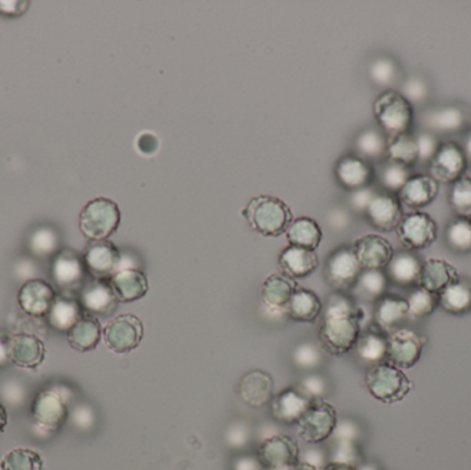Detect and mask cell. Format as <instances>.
Returning <instances> with one entry per match:
<instances>
[{"label":"cell","instance_id":"34","mask_svg":"<svg viewBox=\"0 0 471 470\" xmlns=\"http://www.w3.org/2000/svg\"><path fill=\"white\" fill-rule=\"evenodd\" d=\"M322 312V303L314 291L298 288L285 308L288 318L301 323H313Z\"/></svg>","mask_w":471,"mask_h":470},{"label":"cell","instance_id":"5","mask_svg":"<svg viewBox=\"0 0 471 470\" xmlns=\"http://www.w3.org/2000/svg\"><path fill=\"white\" fill-rule=\"evenodd\" d=\"M374 116L385 136L410 132L413 123V106L402 93L387 90L374 103Z\"/></svg>","mask_w":471,"mask_h":470},{"label":"cell","instance_id":"9","mask_svg":"<svg viewBox=\"0 0 471 470\" xmlns=\"http://www.w3.org/2000/svg\"><path fill=\"white\" fill-rule=\"evenodd\" d=\"M31 414L39 429L54 433L61 429L69 420L68 402L53 388L41 389L33 397Z\"/></svg>","mask_w":471,"mask_h":470},{"label":"cell","instance_id":"29","mask_svg":"<svg viewBox=\"0 0 471 470\" xmlns=\"http://www.w3.org/2000/svg\"><path fill=\"white\" fill-rule=\"evenodd\" d=\"M83 313H85V311H83L82 305L77 300V295L59 293L53 308L47 315V321H49V326L56 330L57 332L68 334L70 329L82 318Z\"/></svg>","mask_w":471,"mask_h":470},{"label":"cell","instance_id":"39","mask_svg":"<svg viewBox=\"0 0 471 470\" xmlns=\"http://www.w3.org/2000/svg\"><path fill=\"white\" fill-rule=\"evenodd\" d=\"M31 253L39 258L54 257L59 251V236L54 228L41 225L31 233L28 239Z\"/></svg>","mask_w":471,"mask_h":470},{"label":"cell","instance_id":"36","mask_svg":"<svg viewBox=\"0 0 471 470\" xmlns=\"http://www.w3.org/2000/svg\"><path fill=\"white\" fill-rule=\"evenodd\" d=\"M290 246L316 251L322 240V228L313 218L301 217L293 221L287 230Z\"/></svg>","mask_w":471,"mask_h":470},{"label":"cell","instance_id":"21","mask_svg":"<svg viewBox=\"0 0 471 470\" xmlns=\"http://www.w3.org/2000/svg\"><path fill=\"white\" fill-rule=\"evenodd\" d=\"M314 400L304 393L301 388L290 386L273 396L270 402L272 415L277 422L285 425H296L308 411Z\"/></svg>","mask_w":471,"mask_h":470},{"label":"cell","instance_id":"37","mask_svg":"<svg viewBox=\"0 0 471 470\" xmlns=\"http://www.w3.org/2000/svg\"><path fill=\"white\" fill-rule=\"evenodd\" d=\"M386 158L390 162L400 163L411 168L419 163L418 145L415 136L405 132L387 139Z\"/></svg>","mask_w":471,"mask_h":470},{"label":"cell","instance_id":"60","mask_svg":"<svg viewBox=\"0 0 471 470\" xmlns=\"http://www.w3.org/2000/svg\"><path fill=\"white\" fill-rule=\"evenodd\" d=\"M468 221H470V223H471V217H470V218H468Z\"/></svg>","mask_w":471,"mask_h":470},{"label":"cell","instance_id":"59","mask_svg":"<svg viewBox=\"0 0 471 470\" xmlns=\"http://www.w3.org/2000/svg\"><path fill=\"white\" fill-rule=\"evenodd\" d=\"M463 152H465L467 162H471V132L468 134L467 139H466L465 147H463Z\"/></svg>","mask_w":471,"mask_h":470},{"label":"cell","instance_id":"15","mask_svg":"<svg viewBox=\"0 0 471 470\" xmlns=\"http://www.w3.org/2000/svg\"><path fill=\"white\" fill-rule=\"evenodd\" d=\"M467 159L460 145L455 142H442L431 162L429 163V176L439 184H454L465 176Z\"/></svg>","mask_w":471,"mask_h":470},{"label":"cell","instance_id":"8","mask_svg":"<svg viewBox=\"0 0 471 470\" xmlns=\"http://www.w3.org/2000/svg\"><path fill=\"white\" fill-rule=\"evenodd\" d=\"M144 323L138 316L119 315L108 321L103 330L106 348L117 355L130 353L140 347L144 339Z\"/></svg>","mask_w":471,"mask_h":470},{"label":"cell","instance_id":"40","mask_svg":"<svg viewBox=\"0 0 471 470\" xmlns=\"http://www.w3.org/2000/svg\"><path fill=\"white\" fill-rule=\"evenodd\" d=\"M0 470H44V461L35 450L21 447L5 454Z\"/></svg>","mask_w":471,"mask_h":470},{"label":"cell","instance_id":"45","mask_svg":"<svg viewBox=\"0 0 471 470\" xmlns=\"http://www.w3.org/2000/svg\"><path fill=\"white\" fill-rule=\"evenodd\" d=\"M411 176H411L410 168L400 163L390 162V160H386L379 170V181H381L382 186L385 191L393 194L402 191Z\"/></svg>","mask_w":471,"mask_h":470},{"label":"cell","instance_id":"20","mask_svg":"<svg viewBox=\"0 0 471 470\" xmlns=\"http://www.w3.org/2000/svg\"><path fill=\"white\" fill-rule=\"evenodd\" d=\"M46 344L32 332L10 335V362L25 370H35L46 360Z\"/></svg>","mask_w":471,"mask_h":470},{"label":"cell","instance_id":"42","mask_svg":"<svg viewBox=\"0 0 471 470\" xmlns=\"http://www.w3.org/2000/svg\"><path fill=\"white\" fill-rule=\"evenodd\" d=\"M387 137L381 130L367 129L356 140V148L363 159H381L386 155Z\"/></svg>","mask_w":471,"mask_h":470},{"label":"cell","instance_id":"14","mask_svg":"<svg viewBox=\"0 0 471 470\" xmlns=\"http://www.w3.org/2000/svg\"><path fill=\"white\" fill-rule=\"evenodd\" d=\"M56 288L43 279H30L18 290L17 301L21 311L31 318H47L56 303Z\"/></svg>","mask_w":471,"mask_h":470},{"label":"cell","instance_id":"26","mask_svg":"<svg viewBox=\"0 0 471 470\" xmlns=\"http://www.w3.org/2000/svg\"><path fill=\"white\" fill-rule=\"evenodd\" d=\"M335 176L340 186L355 192L369 186L374 171L371 165L360 156L349 155L338 162Z\"/></svg>","mask_w":471,"mask_h":470},{"label":"cell","instance_id":"3","mask_svg":"<svg viewBox=\"0 0 471 470\" xmlns=\"http://www.w3.org/2000/svg\"><path fill=\"white\" fill-rule=\"evenodd\" d=\"M364 383L371 396L385 404L403 402L413 388V384L402 368L386 362L369 367Z\"/></svg>","mask_w":471,"mask_h":470},{"label":"cell","instance_id":"38","mask_svg":"<svg viewBox=\"0 0 471 470\" xmlns=\"http://www.w3.org/2000/svg\"><path fill=\"white\" fill-rule=\"evenodd\" d=\"M465 112L457 106H444L429 112L426 126L439 132H457L465 126Z\"/></svg>","mask_w":471,"mask_h":470},{"label":"cell","instance_id":"12","mask_svg":"<svg viewBox=\"0 0 471 470\" xmlns=\"http://www.w3.org/2000/svg\"><path fill=\"white\" fill-rule=\"evenodd\" d=\"M426 339L413 330L400 329L387 334L386 363L394 367L408 370L421 360Z\"/></svg>","mask_w":471,"mask_h":470},{"label":"cell","instance_id":"4","mask_svg":"<svg viewBox=\"0 0 471 470\" xmlns=\"http://www.w3.org/2000/svg\"><path fill=\"white\" fill-rule=\"evenodd\" d=\"M121 221L122 212L116 202L108 197H95L80 212V232L88 240H106L116 232Z\"/></svg>","mask_w":471,"mask_h":470},{"label":"cell","instance_id":"50","mask_svg":"<svg viewBox=\"0 0 471 470\" xmlns=\"http://www.w3.org/2000/svg\"><path fill=\"white\" fill-rule=\"evenodd\" d=\"M395 69L394 62L389 59H379L372 67V77L378 83H389L394 79Z\"/></svg>","mask_w":471,"mask_h":470},{"label":"cell","instance_id":"6","mask_svg":"<svg viewBox=\"0 0 471 470\" xmlns=\"http://www.w3.org/2000/svg\"><path fill=\"white\" fill-rule=\"evenodd\" d=\"M51 277L64 294H79L90 277L83 254L74 249H61L51 259Z\"/></svg>","mask_w":471,"mask_h":470},{"label":"cell","instance_id":"11","mask_svg":"<svg viewBox=\"0 0 471 470\" xmlns=\"http://www.w3.org/2000/svg\"><path fill=\"white\" fill-rule=\"evenodd\" d=\"M398 240L408 251L430 248L439 236L436 221L426 212H413L403 217L397 227Z\"/></svg>","mask_w":471,"mask_h":470},{"label":"cell","instance_id":"48","mask_svg":"<svg viewBox=\"0 0 471 470\" xmlns=\"http://www.w3.org/2000/svg\"><path fill=\"white\" fill-rule=\"evenodd\" d=\"M0 396L10 406H20L27 399V389L15 379H7L0 385Z\"/></svg>","mask_w":471,"mask_h":470},{"label":"cell","instance_id":"56","mask_svg":"<svg viewBox=\"0 0 471 470\" xmlns=\"http://www.w3.org/2000/svg\"><path fill=\"white\" fill-rule=\"evenodd\" d=\"M324 470H358V467L349 462H332V464L327 465Z\"/></svg>","mask_w":471,"mask_h":470},{"label":"cell","instance_id":"44","mask_svg":"<svg viewBox=\"0 0 471 470\" xmlns=\"http://www.w3.org/2000/svg\"><path fill=\"white\" fill-rule=\"evenodd\" d=\"M448 202L457 217H471V176H462L451 184Z\"/></svg>","mask_w":471,"mask_h":470},{"label":"cell","instance_id":"18","mask_svg":"<svg viewBox=\"0 0 471 470\" xmlns=\"http://www.w3.org/2000/svg\"><path fill=\"white\" fill-rule=\"evenodd\" d=\"M363 271H384L394 256L392 243L381 235L360 236L351 246Z\"/></svg>","mask_w":471,"mask_h":470},{"label":"cell","instance_id":"46","mask_svg":"<svg viewBox=\"0 0 471 470\" xmlns=\"http://www.w3.org/2000/svg\"><path fill=\"white\" fill-rule=\"evenodd\" d=\"M387 285L389 277L384 271H363L356 288L364 298L378 301L386 294Z\"/></svg>","mask_w":471,"mask_h":470},{"label":"cell","instance_id":"2","mask_svg":"<svg viewBox=\"0 0 471 470\" xmlns=\"http://www.w3.org/2000/svg\"><path fill=\"white\" fill-rule=\"evenodd\" d=\"M243 215L255 232L267 238L283 235L293 222V212L287 203L269 194L254 197L243 210Z\"/></svg>","mask_w":471,"mask_h":470},{"label":"cell","instance_id":"41","mask_svg":"<svg viewBox=\"0 0 471 470\" xmlns=\"http://www.w3.org/2000/svg\"><path fill=\"white\" fill-rule=\"evenodd\" d=\"M448 248L457 254L471 253V223L468 218L457 217L445 230Z\"/></svg>","mask_w":471,"mask_h":470},{"label":"cell","instance_id":"30","mask_svg":"<svg viewBox=\"0 0 471 470\" xmlns=\"http://www.w3.org/2000/svg\"><path fill=\"white\" fill-rule=\"evenodd\" d=\"M103 330L100 319L88 315L85 312L82 318L68 332V342H69L70 348L77 352H91L103 339Z\"/></svg>","mask_w":471,"mask_h":470},{"label":"cell","instance_id":"22","mask_svg":"<svg viewBox=\"0 0 471 470\" xmlns=\"http://www.w3.org/2000/svg\"><path fill=\"white\" fill-rule=\"evenodd\" d=\"M239 396L252 409H262L272 402L275 383L272 375L264 370H249L241 376L238 386Z\"/></svg>","mask_w":471,"mask_h":470},{"label":"cell","instance_id":"54","mask_svg":"<svg viewBox=\"0 0 471 470\" xmlns=\"http://www.w3.org/2000/svg\"><path fill=\"white\" fill-rule=\"evenodd\" d=\"M376 192L372 191L369 186L367 188L358 189V191L353 192V196H351V204L361 212H366L367 207H368L369 202H371L372 197Z\"/></svg>","mask_w":471,"mask_h":470},{"label":"cell","instance_id":"1","mask_svg":"<svg viewBox=\"0 0 471 470\" xmlns=\"http://www.w3.org/2000/svg\"><path fill=\"white\" fill-rule=\"evenodd\" d=\"M364 311L346 293L328 298L319 331V344L327 355L343 356L355 349L361 334Z\"/></svg>","mask_w":471,"mask_h":470},{"label":"cell","instance_id":"16","mask_svg":"<svg viewBox=\"0 0 471 470\" xmlns=\"http://www.w3.org/2000/svg\"><path fill=\"white\" fill-rule=\"evenodd\" d=\"M257 458L265 469H288L299 462V446L290 436H272L259 444Z\"/></svg>","mask_w":471,"mask_h":470},{"label":"cell","instance_id":"19","mask_svg":"<svg viewBox=\"0 0 471 470\" xmlns=\"http://www.w3.org/2000/svg\"><path fill=\"white\" fill-rule=\"evenodd\" d=\"M364 212L372 227L381 232L397 230L398 223L402 222L404 217L397 194L386 191L376 192Z\"/></svg>","mask_w":471,"mask_h":470},{"label":"cell","instance_id":"7","mask_svg":"<svg viewBox=\"0 0 471 470\" xmlns=\"http://www.w3.org/2000/svg\"><path fill=\"white\" fill-rule=\"evenodd\" d=\"M337 410L322 399L314 400L308 411L304 412L296 428L302 440L309 444H320L331 438L337 429Z\"/></svg>","mask_w":471,"mask_h":470},{"label":"cell","instance_id":"17","mask_svg":"<svg viewBox=\"0 0 471 470\" xmlns=\"http://www.w3.org/2000/svg\"><path fill=\"white\" fill-rule=\"evenodd\" d=\"M83 311L95 318H108L119 305L111 283L106 279H88L77 294Z\"/></svg>","mask_w":471,"mask_h":470},{"label":"cell","instance_id":"47","mask_svg":"<svg viewBox=\"0 0 471 470\" xmlns=\"http://www.w3.org/2000/svg\"><path fill=\"white\" fill-rule=\"evenodd\" d=\"M416 145H418L419 163L429 165L436 156L439 148V140L431 132L421 131L415 136Z\"/></svg>","mask_w":471,"mask_h":470},{"label":"cell","instance_id":"58","mask_svg":"<svg viewBox=\"0 0 471 470\" xmlns=\"http://www.w3.org/2000/svg\"><path fill=\"white\" fill-rule=\"evenodd\" d=\"M285 470H317L316 466H313L312 464H306V462H298V464L294 465V466L288 467Z\"/></svg>","mask_w":471,"mask_h":470},{"label":"cell","instance_id":"23","mask_svg":"<svg viewBox=\"0 0 471 470\" xmlns=\"http://www.w3.org/2000/svg\"><path fill=\"white\" fill-rule=\"evenodd\" d=\"M439 191V184L429 174H419L411 176L404 188L398 192L397 197L403 207L413 212L433 203Z\"/></svg>","mask_w":471,"mask_h":470},{"label":"cell","instance_id":"53","mask_svg":"<svg viewBox=\"0 0 471 470\" xmlns=\"http://www.w3.org/2000/svg\"><path fill=\"white\" fill-rule=\"evenodd\" d=\"M301 389L312 399L319 400L324 394L325 384L322 376H308L302 381Z\"/></svg>","mask_w":471,"mask_h":470},{"label":"cell","instance_id":"51","mask_svg":"<svg viewBox=\"0 0 471 470\" xmlns=\"http://www.w3.org/2000/svg\"><path fill=\"white\" fill-rule=\"evenodd\" d=\"M411 104L412 101L425 100L428 95V86L418 77H412L405 83L404 93H402Z\"/></svg>","mask_w":471,"mask_h":470},{"label":"cell","instance_id":"35","mask_svg":"<svg viewBox=\"0 0 471 470\" xmlns=\"http://www.w3.org/2000/svg\"><path fill=\"white\" fill-rule=\"evenodd\" d=\"M358 359L367 365L376 366L386 362L387 334L381 330H367L361 332L356 342Z\"/></svg>","mask_w":471,"mask_h":470},{"label":"cell","instance_id":"32","mask_svg":"<svg viewBox=\"0 0 471 470\" xmlns=\"http://www.w3.org/2000/svg\"><path fill=\"white\" fill-rule=\"evenodd\" d=\"M439 306L449 315L462 316L471 312V279L460 276L439 295Z\"/></svg>","mask_w":471,"mask_h":470},{"label":"cell","instance_id":"10","mask_svg":"<svg viewBox=\"0 0 471 470\" xmlns=\"http://www.w3.org/2000/svg\"><path fill=\"white\" fill-rule=\"evenodd\" d=\"M363 267L350 246H340L325 262V280L334 290L346 293L358 285Z\"/></svg>","mask_w":471,"mask_h":470},{"label":"cell","instance_id":"25","mask_svg":"<svg viewBox=\"0 0 471 470\" xmlns=\"http://www.w3.org/2000/svg\"><path fill=\"white\" fill-rule=\"evenodd\" d=\"M459 277L457 267L448 261L442 258H429L421 262L418 287L425 288L433 294L439 295Z\"/></svg>","mask_w":471,"mask_h":470},{"label":"cell","instance_id":"57","mask_svg":"<svg viewBox=\"0 0 471 470\" xmlns=\"http://www.w3.org/2000/svg\"><path fill=\"white\" fill-rule=\"evenodd\" d=\"M7 423H9V414H7L6 406L0 402V433L6 429Z\"/></svg>","mask_w":471,"mask_h":470},{"label":"cell","instance_id":"13","mask_svg":"<svg viewBox=\"0 0 471 470\" xmlns=\"http://www.w3.org/2000/svg\"><path fill=\"white\" fill-rule=\"evenodd\" d=\"M83 258L91 279L109 280L121 269V250L109 239L88 241Z\"/></svg>","mask_w":471,"mask_h":470},{"label":"cell","instance_id":"55","mask_svg":"<svg viewBox=\"0 0 471 470\" xmlns=\"http://www.w3.org/2000/svg\"><path fill=\"white\" fill-rule=\"evenodd\" d=\"M10 335L9 332L0 331V368L6 367L10 362Z\"/></svg>","mask_w":471,"mask_h":470},{"label":"cell","instance_id":"33","mask_svg":"<svg viewBox=\"0 0 471 470\" xmlns=\"http://www.w3.org/2000/svg\"><path fill=\"white\" fill-rule=\"evenodd\" d=\"M421 261L412 251H402L393 256L392 261L387 265V277L402 287L418 285L421 275Z\"/></svg>","mask_w":471,"mask_h":470},{"label":"cell","instance_id":"28","mask_svg":"<svg viewBox=\"0 0 471 470\" xmlns=\"http://www.w3.org/2000/svg\"><path fill=\"white\" fill-rule=\"evenodd\" d=\"M374 318L378 329L390 334L394 330L400 329V326L407 321V300L394 294H385L376 301Z\"/></svg>","mask_w":471,"mask_h":470},{"label":"cell","instance_id":"43","mask_svg":"<svg viewBox=\"0 0 471 470\" xmlns=\"http://www.w3.org/2000/svg\"><path fill=\"white\" fill-rule=\"evenodd\" d=\"M405 300L408 303V319L412 321L428 318L439 306V297L421 287H416Z\"/></svg>","mask_w":471,"mask_h":470},{"label":"cell","instance_id":"49","mask_svg":"<svg viewBox=\"0 0 471 470\" xmlns=\"http://www.w3.org/2000/svg\"><path fill=\"white\" fill-rule=\"evenodd\" d=\"M294 360H295L298 367L314 368L322 362V356L313 345L302 344L296 348L295 353H294Z\"/></svg>","mask_w":471,"mask_h":470},{"label":"cell","instance_id":"31","mask_svg":"<svg viewBox=\"0 0 471 470\" xmlns=\"http://www.w3.org/2000/svg\"><path fill=\"white\" fill-rule=\"evenodd\" d=\"M281 269L293 279H304L311 276L319 267V257L316 251L306 250V249L288 246L280 254Z\"/></svg>","mask_w":471,"mask_h":470},{"label":"cell","instance_id":"24","mask_svg":"<svg viewBox=\"0 0 471 470\" xmlns=\"http://www.w3.org/2000/svg\"><path fill=\"white\" fill-rule=\"evenodd\" d=\"M119 303H130L142 300L149 291V280L135 267H122L109 279Z\"/></svg>","mask_w":471,"mask_h":470},{"label":"cell","instance_id":"27","mask_svg":"<svg viewBox=\"0 0 471 470\" xmlns=\"http://www.w3.org/2000/svg\"><path fill=\"white\" fill-rule=\"evenodd\" d=\"M298 283L285 272L272 274L262 285L261 297L265 305L272 311H285L295 291Z\"/></svg>","mask_w":471,"mask_h":470},{"label":"cell","instance_id":"52","mask_svg":"<svg viewBox=\"0 0 471 470\" xmlns=\"http://www.w3.org/2000/svg\"><path fill=\"white\" fill-rule=\"evenodd\" d=\"M30 2L27 0H0V15L4 17H20L27 13Z\"/></svg>","mask_w":471,"mask_h":470}]
</instances>
